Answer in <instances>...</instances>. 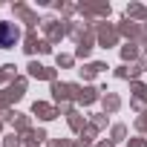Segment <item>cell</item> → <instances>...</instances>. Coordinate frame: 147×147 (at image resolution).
<instances>
[{"mask_svg": "<svg viewBox=\"0 0 147 147\" xmlns=\"http://www.w3.org/2000/svg\"><path fill=\"white\" fill-rule=\"evenodd\" d=\"M18 40V29L12 23H0V46H12Z\"/></svg>", "mask_w": 147, "mask_h": 147, "instance_id": "obj_1", "label": "cell"}]
</instances>
